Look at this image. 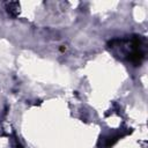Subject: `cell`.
Returning a JSON list of instances; mask_svg holds the SVG:
<instances>
[{"instance_id": "obj_1", "label": "cell", "mask_w": 148, "mask_h": 148, "mask_svg": "<svg viewBox=\"0 0 148 148\" xmlns=\"http://www.w3.org/2000/svg\"><path fill=\"white\" fill-rule=\"evenodd\" d=\"M108 47L133 66H140L146 58L147 43L142 36L133 35L128 38L111 39L108 43Z\"/></svg>"}, {"instance_id": "obj_2", "label": "cell", "mask_w": 148, "mask_h": 148, "mask_svg": "<svg viewBox=\"0 0 148 148\" xmlns=\"http://www.w3.org/2000/svg\"><path fill=\"white\" fill-rule=\"evenodd\" d=\"M6 7V12L9 16L12 17H17L21 13V5L18 1H9V2H6L5 5Z\"/></svg>"}, {"instance_id": "obj_3", "label": "cell", "mask_w": 148, "mask_h": 148, "mask_svg": "<svg viewBox=\"0 0 148 148\" xmlns=\"http://www.w3.org/2000/svg\"><path fill=\"white\" fill-rule=\"evenodd\" d=\"M123 136H125V133H123V134H116V135H112V136H109L108 139H106V143H105V147L106 148H110V147H112L119 139H121Z\"/></svg>"}, {"instance_id": "obj_4", "label": "cell", "mask_w": 148, "mask_h": 148, "mask_svg": "<svg viewBox=\"0 0 148 148\" xmlns=\"http://www.w3.org/2000/svg\"><path fill=\"white\" fill-rule=\"evenodd\" d=\"M15 148H23V146L21 145V142L18 141V139L15 136Z\"/></svg>"}]
</instances>
